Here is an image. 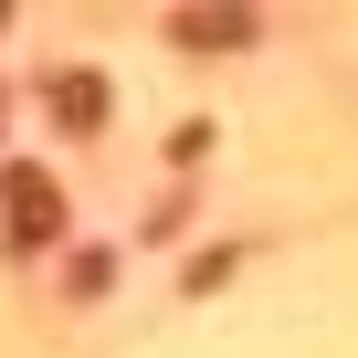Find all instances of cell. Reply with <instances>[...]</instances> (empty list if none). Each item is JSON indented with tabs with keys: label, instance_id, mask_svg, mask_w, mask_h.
<instances>
[{
	"label": "cell",
	"instance_id": "3957f363",
	"mask_svg": "<svg viewBox=\"0 0 358 358\" xmlns=\"http://www.w3.org/2000/svg\"><path fill=\"white\" fill-rule=\"evenodd\" d=\"M95 106H106L95 74H53V116H95Z\"/></svg>",
	"mask_w": 358,
	"mask_h": 358
},
{
	"label": "cell",
	"instance_id": "7a4b0ae2",
	"mask_svg": "<svg viewBox=\"0 0 358 358\" xmlns=\"http://www.w3.org/2000/svg\"><path fill=\"white\" fill-rule=\"evenodd\" d=\"M53 232V190L43 179H11V243H43Z\"/></svg>",
	"mask_w": 358,
	"mask_h": 358
},
{
	"label": "cell",
	"instance_id": "6da1fadb",
	"mask_svg": "<svg viewBox=\"0 0 358 358\" xmlns=\"http://www.w3.org/2000/svg\"><path fill=\"white\" fill-rule=\"evenodd\" d=\"M179 43H201V53H232V43H253V22H243V11H232V22H222V11H179Z\"/></svg>",
	"mask_w": 358,
	"mask_h": 358
}]
</instances>
